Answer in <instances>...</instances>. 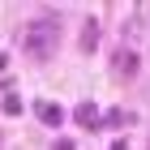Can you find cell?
<instances>
[{"label": "cell", "instance_id": "cell-1", "mask_svg": "<svg viewBox=\"0 0 150 150\" xmlns=\"http://www.w3.org/2000/svg\"><path fill=\"white\" fill-rule=\"evenodd\" d=\"M22 47H26V56L35 60V64H47V60L56 56V47H60V22L52 13H47V17H35V22L26 26Z\"/></svg>", "mask_w": 150, "mask_h": 150}, {"label": "cell", "instance_id": "cell-2", "mask_svg": "<svg viewBox=\"0 0 150 150\" xmlns=\"http://www.w3.org/2000/svg\"><path fill=\"white\" fill-rule=\"evenodd\" d=\"M112 73L116 77H133V73H137V52H133V47H120L112 56Z\"/></svg>", "mask_w": 150, "mask_h": 150}, {"label": "cell", "instance_id": "cell-3", "mask_svg": "<svg viewBox=\"0 0 150 150\" xmlns=\"http://www.w3.org/2000/svg\"><path fill=\"white\" fill-rule=\"evenodd\" d=\"M39 120L52 125V129H60V125H64V107H60V103H39Z\"/></svg>", "mask_w": 150, "mask_h": 150}, {"label": "cell", "instance_id": "cell-4", "mask_svg": "<svg viewBox=\"0 0 150 150\" xmlns=\"http://www.w3.org/2000/svg\"><path fill=\"white\" fill-rule=\"evenodd\" d=\"M77 43H81V52H94V47H99V22H94V17L81 26V39H77Z\"/></svg>", "mask_w": 150, "mask_h": 150}, {"label": "cell", "instance_id": "cell-5", "mask_svg": "<svg viewBox=\"0 0 150 150\" xmlns=\"http://www.w3.org/2000/svg\"><path fill=\"white\" fill-rule=\"evenodd\" d=\"M73 116H77V125H86V129L99 125V107H94L90 99H86V103H77V112H73Z\"/></svg>", "mask_w": 150, "mask_h": 150}, {"label": "cell", "instance_id": "cell-6", "mask_svg": "<svg viewBox=\"0 0 150 150\" xmlns=\"http://www.w3.org/2000/svg\"><path fill=\"white\" fill-rule=\"evenodd\" d=\"M52 150H73V142H64V137H60V142H56Z\"/></svg>", "mask_w": 150, "mask_h": 150}]
</instances>
